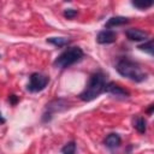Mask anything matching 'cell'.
Here are the masks:
<instances>
[{"instance_id": "14", "label": "cell", "mask_w": 154, "mask_h": 154, "mask_svg": "<svg viewBox=\"0 0 154 154\" xmlns=\"http://www.w3.org/2000/svg\"><path fill=\"white\" fill-rule=\"evenodd\" d=\"M153 1L152 0H149V1H146V0H134V1H131V5L132 6H135L136 8H138V10H146V8H148V7H150V6H153Z\"/></svg>"}, {"instance_id": "15", "label": "cell", "mask_w": 154, "mask_h": 154, "mask_svg": "<svg viewBox=\"0 0 154 154\" xmlns=\"http://www.w3.org/2000/svg\"><path fill=\"white\" fill-rule=\"evenodd\" d=\"M61 153H63V154H75V153H76V142H75V141L67 142V143L61 148Z\"/></svg>"}, {"instance_id": "16", "label": "cell", "mask_w": 154, "mask_h": 154, "mask_svg": "<svg viewBox=\"0 0 154 154\" xmlns=\"http://www.w3.org/2000/svg\"><path fill=\"white\" fill-rule=\"evenodd\" d=\"M63 14L66 19H73L78 14V12H77V10H73V8H66Z\"/></svg>"}, {"instance_id": "17", "label": "cell", "mask_w": 154, "mask_h": 154, "mask_svg": "<svg viewBox=\"0 0 154 154\" xmlns=\"http://www.w3.org/2000/svg\"><path fill=\"white\" fill-rule=\"evenodd\" d=\"M8 101H10V103L11 105H17V102L19 101V99H18V96L17 95H14V94H11L10 96H8Z\"/></svg>"}, {"instance_id": "20", "label": "cell", "mask_w": 154, "mask_h": 154, "mask_svg": "<svg viewBox=\"0 0 154 154\" xmlns=\"http://www.w3.org/2000/svg\"><path fill=\"white\" fill-rule=\"evenodd\" d=\"M0 58H1V57H0Z\"/></svg>"}, {"instance_id": "11", "label": "cell", "mask_w": 154, "mask_h": 154, "mask_svg": "<svg viewBox=\"0 0 154 154\" xmlns=\"http://www.w3.org/2000/svg\"><path fill=\"white\" fill-rule=\"evenodd\" d=\"M46 41L48 43L55 46V47H59V48L60 47H65L71 42V40L67 38V37H48Z\"/></svg>"}, {"instance_id": "2", "label": "cell", "mask_w": 154, "mask_h": 154, "mask_svg": "<svg viewBox=\"0 0 154 154\" xmlns=\"http://www.w3.org/2000/svg\"><path fill=\"white\" fill-rule=\"evenodd\" d=\"M116 70L120 76L126 77L136 83H141V82L146 81L147 76H148L147 72L143 71L142 66L138 63H136L129 58L119 59L116 64Z\"/></svg>"}, {"instance_id": "5", "label": "cell", "mask_w": 154, "mask_h": 154, "mask_svg": "<svg viewBox=\"0 0 154 154\" xmlns=\"http://www.w3.org/2000/svg\"><path fill=\"white\" fill-rule=\"evenodd\" d=\"M49 83V77L40 73V72H34L29 77V83L26 84V90L30 93H38L43 90L47 84Z\"/></svg>"}, {"instance_id": "9", "label": "cell", "mask_w": 154, "mask_h": 154, "mask_svg": "<svg viewBox=\"0 0 154 154\" xmlns=\"http://www.w3.org/2000/svg\"><path fill=\"white\" fill-rule=\"evenodd\" d=\"M130 22V19L128 17H123V16H116V17H111L107 19V22L105 23V28L109 29V28H114V26H120L124 24H128Z\"/></svg>"}, {"instance_id": "1", "label": "cell", "mask_w": 154, "mask_h": 154, "mask_svg": "<svg viewBox=\"0 0 154 154\" xmlns=\"http://www.w3.org/2000/svg\"><path fill=\"white\" fill-rule=\"evenodd\" d=\"M106 83H107L106 75L102 71L93 72L89 77V81H88L85 88L79 93L78 97L84 102L93 101L94 99H96L105 91Z\"/></svg>"}, {"instance_id": "12", "label": "cell", "mask_w": 154, "mask_h": 154, "mask_svg": "<svg viewBox=\"0 0 154 154\" xmlns=\"http://www.w3.org/2000/svg\"><path fill=\"white\" fill-rule=\"evenodd\" d=\"M134 128L137 130V132L144 134L147 131V120L144 119V117H137L134 120Z\"/></svg>"}, {"instance_id": "18", "label": "cell", "mask_w": 154, "mask_h": 154, "mask_svg": "<svg viewBox=\"0 0 154 154\" xmlns=\"http://www.w3.org/2000/svg\"><path fill=\"white\" fill-rule=\"evenodd\" d=\"M153 109H154V105H153V103H150V105H149V107H148V109H147V113H148V114H152Z\"/></svg>"}, {"instance_id": "6", "label": "cell", "mask_w": 154, "mask_h": 154, "mask_svg": "<svg viewBox=\"0 0 154 154\" xmlns=\"http://www.w3.org/2000/svg\"><path fill=\"white\" fill-rule=\"evenodd\" d=\"M105 91L111 94V95H114V96H118V97H129L130 96V93L124 89L123 87H120L119 84L114 83V82H108L106 83V87H105Z\"/></svg>"}, {"instance_id": "13", "label": "cell", "mask_w": 154, "mask_h": 154, "mask_svg": "<svg viewBox=\"0 0 154 154\" xmlns=\"http://www.w3.org/2000/svg\"><path fill=\"white\" fill-rule=\"evenodd\" d=\"M140 51H143V52H147L149 55H153L154 54V46H153V38H149L148 41H144L143 43L138 45L137 47Z\"/></svg>"}, {"instance_id": "8", "label": "cell", "mask_w": 154, "mask_h": 154, "mask_svg": "<svg viewBox=\"0 0 154 154\" xmlns=\"http://www.w3.org/2000/svg\"><path fill=\"white\" fill-rule=\"evenodd\" d=\"M125 36L128 37V40L130 41H135V42H138V41H146L149 36V34L147 31H143L141 29H137V28H131V29H128L125 31Z\"/></svg>"}, {"instance_id": "19", "label": "cell", "mask_w": 154, "mask_h": 154, "mask_svg": "<svg viewBox=\"0 0 154 154\" xmlns=\"http://www.w3.org/2000/svg\"><path fill=\"white\" fill-rule=\"evenodd\" d=\"M6 122V119L2 117V114H1V112H0V124H4Z\"/></svg>"}, {"instance_id": "10", "label": "cell", "mask_w": 154, "mask_h": 154, "mask_svg": "<svg viewBox=\"0 0 154 154\" xmlns=\"http://www.w3.org/2000/svg\"><path fill=\"white\" fill-rule=\"evenodd\" d=\"M103 143H105V146H106L107 148H109V149H116V148H118V147L120 146L122 138H120V136H119L118 134L112 132V134H109V135L106 136Z\"/></svg>"}, {"instance_id": "3", "label": "cell", "mask_w": 154, "mask_h": 154, "mask_svg": "<svg viewBox=\"0 0 154 154\" xmlns=\"http://www.w3.org/2000/svg\"><path fill=\"white\" fill-rule=\"evenodd\" d=\"M83 58H84L83 49L81 47L75 46V47H70V48L65 49L63 53H60L55 58V60L53 61V65L58 69L64 70V69H67L78 61H81Z\"/></svg>"}, {"instance_id": "4", "label": "cell", "mask_w": 154, "mask_h": 154, "mask_svg": "<svg viewBox=\"0 0 154 154\" xmlns=\"http://www.w3.org/2000/svg\"><path fill=\"white\" fill-rule=\"evenodd\" d=\"M66 108H69V102L65 99H54L51 102H48L46 105L45 112L42 114V122L43 123H48L52 120L53 116L57 112H63Z\"/></svg>"}, {"instance_id": "7", "label": "cell", "mask_w": 154, "mask_h": 154, "mask_svg": "<svg viewBox=\"0 0 154 154\" xmlns=\"http://www.w3.org/2000/svg\"><path fill=\"white\" fill-rule=\"evenodd\" d=\"M96 41L100 45H109V43H113V42L117 41V32L114 30H111V29L101 30L97 34V36H96Z\"/></svg>"}]
</instances>
